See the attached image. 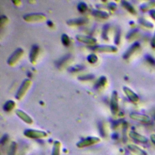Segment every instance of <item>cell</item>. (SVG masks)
Returning a JSON list of instances; mask_svg holds the SVG:
<instances>
[{
	"label": "cell",
	"instance_id": "1",
	"mask_svg": "<svg viewBox=\"0 0 155 155\" xmlns=\"http://www.w3.org/2000/svg\"><path fill=\"white\" fill-rule=\"evenodd\" d=\"M24 134L27 137L33 138V139L42 138L47 136V133H45L44 131L36 130H33V129L25 130L24 131Z\"/></svg>",
	"mask_w": 155,
	"mask_h": 155
},
{
	"label": "cell",
	"instance_id": "2",
	"mask_svg": "<svg viewBox=\"0 0 155 155\" xmlns=\"http://www.w3.org/2000/svg\"><path fill=\"white\" fill-rule=\"evenodd\" d=\"M30 84H31V81L28 79H25L22 82V83L21 84V86L19 87V88L15 95V97L16 99L19 100L23 97V96L25 94V92L28 90V87H30Z\"/></svg>",
	"mask_w": 155,
	"mask_h": 155
},
{
	"label": "cell",
	"instance_id": "3",
	"mask_svg": "<svg viewBox=\"0 0 155 155\" xmlns=\"http://www.w3.org/2000/svg\"><path fill=\"white\" fill-rule=\"evenodd\" d=\"M130 117L131 119L134 120L142 122L143 124H148L151 122V119L148 116L142 113L133 112L130 113Z\"/></svg>",
	"mask_w": 155,
	"mask_h": 155
},
{
	"label": "cell",
	"instance_id": "4",
	"mask_svg": "<svg viewBox=\"0 0 155 155\" xmlns=\"http://www.w3.org/2000/svg\"><path fill=\"white\" fill-rule=\"evenodd\" d=\"M100 141V139L96 137H89L84 139L77 143L76 145L79 148H83L95 144Z\"/></svg>",
	"mask_w": 155,
	"mask_h": 155
},
{
	"label": "cell",
	"instance_id": "5",
	"mask_svg": "<svg viewBox=\"0 0 155 155\" xmlns=\"http://www.w3.org/2000/svg\"><path fill=\"white\" fill-rule=\"evenodd\" d=\"M118 97L117 93L116 91H114L111 94V101H110V108L111 113L113 114H116L118 111Z\"/></svg>",
	"mask_w": 155,
	"mask_h": 155
},
{
	"label": "cell",
	"instance_id": "6",
	"mask_svg": "<svg viewBox=\"0 0 155 155\" xmlns=\"http://www.w3.org/2000/svg\"><path fill=\"white\" fill-rule=\"evenodd\" d=\"M23 52L24 51L21 48H17L8 58L7 60V64L8 65H12L15 64L19 59V58L22 56Z\"/></svg>",
	"mask_w": 155,
	"mask_h": 155
},
{
	"label": "cell",
	"instance_id": "7",
	"mask_svg": "<svg viewBox=\"0 0 155 155\" xmlns=\"http://www.w3.org/2000/svg\"><path fill=\"white\" fill-rule=\"evenodd\" d=\"M93 50L99 52H116L117 49L116 47L113 45H97L91 48Z\"/></svg>",
	"mask_w": 155,
	"mask_h": 155
},
{
	"label": "cell",
	"instance_id": "8",
	"mask_svg": "<svg viewBox=\"0 0 155 155\" xmlns=\"http://www.w3.org/2000/svg\"><path fill=\"white\" fill-rule=\"evenodd\" d=\"M23 18L27 21H38L44 19L45 16L42 13H30L24 15Z\"/></svg>",
	"mask_w": 155,
	"mask_h": 155
},
{
	"label": "cell",
	"instance_id": "9",
	"mask_svg": "<svg viewBox=\"0 0 155 155\" xmlns=\"http://www.w3.org/2000/svg\"><path fill=\"white\" fill-rule=\"evenodd\" d=\"M123 90H124L125 94L127 95V97L132 102H137L139 101L138 95L130 88H128L127 87H124Z\"/></svg>",
	"mask_w": 155,
	"mask_h": 155
},
{
	"label": "cell",
	"instance_id": "10",
	"mask_svg": "<svg viewBox=\"0 0 155 155\" xmlns=\"http://www.w3.org/2000/svg\"><path fill=\"white\" fill-rule=\"evenodd\" d=\"M129 136L132 139H133L137 142H139L140 143H145L148 142V139L145 136H144L136 131H130L129 133Z\"/></svg>",
	"mask_w": 155,
	"mask_h": 155
},
{
	"label": "cell",
	"instance_id": "11",
	"mask_svg": "<svg viewBox=\"0 0 155 155\" xmlns=\"http://www.w3.org/2000/svg\"><path fill=\"white\" fill-rule=\"evenodd\" d=\"M76 39L82 43L85 44H95L96 42V39H94V38L88 36H85V35H78L76 36Z\"/></svg>",
	"mask_w": 155,
	"mask_h": 155
},
{
	"label": "cell",
	"instance_id": "12",
	"mask_svg": "<svg viewBox=\"0 0 155 155\" xmlns=\"http://www.w3.org/2000/svg\"><path fill=\"white\" fill-rule=\"evenodd\" d=\"M140 45L138 42H135L134 44H133L127 50V51L124 53V55H123V58L125 59H127L128 58H129L131 54L134 53L139 47Z\"/></svg>",
	"mask_w": 155,
	"mask_h": 155
},
{
	"label": "cell",
	"instance_id": "13",
	"mask_svg": "<svg viewBox=\"0 0 155 155\" xmlns=\"http://www.w3.org/2000/svg\"><path fill=\"white\" fill-rule=\"evenodd\" d=\"M16 114L17 116L20 117L23 121L27 124H31L33 123L32 119L24 111L21 110H16Z\"/></svg>",
	"mask_w": 155,
	"mask_h": 155
},
{
	"label": "cell",
	"instance_id": "14",
	"mask_svg": "<svg viewBox=\"0 0 155 155\" xmlns=\"http://www.w3.org/2000/svg\"><path fill=\"white\" fill-rule=\"evenodd\" d=\"M88 19L85 18H79L76 19H70L67 21V23L70 25H80L87 23Z\"/></svg>",
	"mask_w": 155,
	"mask_h": 155
},
{
	"label": "cell",
	"instance_id": "15",
	"mask_svg": "<svg viewBox=\"0 0 155 155\" xmlns=\"http://www.w3.org/2000/svg\"><path fill=\"white\" fill-rule=\"evenodd\" d=\"M38 52H39V47L36 44L33 45L31 48L30 54H29V59L31 63L35 62L38 55Z\"/></svg>",
	"mask_w": 155,
	"mask_h": 155
},
{
	"label": "cell",
	"instance_id": "16",
	"mask_svg": "<svg viewBox=\"0 0 155 155\" xmlns=\"http://www.w3.org/2000/svg\"><path fill=\"white\" fill-rule=\"evenodd\" d=\"M128 148L131 152H133L134 154L136 155H148L145 151L142 150L140 148H139L137 145H135L133 144H130L128 145Z\"/></svg>",
	"mask_w": 155,
	"mask_h": 155
},
{
	"label": "cell",
	"instance_id": "17",
	"mask_svg": "<svg viewBox=\"0 0 155 155\" xmlns=\"http://www.w3.org/2000/svg\"><path fill=\"white\" fill-rule=\"evenodd\" d=\"M122 5L127 10H128L130 13H132V14H135L136 13L135 8L133 7V6L128 2L125 1H122L121 2Z\"/></svg>",
	"mask_w": 155,
	"mask_h": 155
},
{
	"label": "cell",
	"instance_id": "18",
	"mask_svg": "<svg viewBox=\"0 0 155 155\" xmlns=\"http://www.w3.org/2000/svg\"><path fill=\"white\" fill-rule=\"evenodd\" d=\"M91 13L93 14V16L100 18H103L105 19L108 17V14L104 11H101V10H94L92 11Z\"/></svg>",
	"mask_w": 155,
	"mask_h": 155
},
{
	"label": "cell",
	"instance_id": "19",
	"mask_svg": "<svg viewBox=\"0 0 155 155\" xmlns=\"http://www.w3.org/2000/svg\"><path fill=\"white\" fill-rule=\"evenodd\" d=\"M15 106V102L12 100H9V101H7L4 104L3 109L5 111H10L14 108Z\"/></svg>",
	"mask_w": 155,
	"mask_h": 155
},
{
	"label": "cell",
	"instance_id": "20",
	"mask_svg": "<svg viewBox=\"0 0 155 155\" xmlns=\"http://www.w3.org/2000/svg\"><path fill=\"white\" fill-rule=\"evenodd\" d=\"M60 148H61V142L58 140L55 141L53 144L51 155H60Z\"/></svg>",
	"mask_w": 155,
	"mask_h": 155
},
{
	"label": "cell",
	"instance_id": "21",
	"mask_svg": "<svg viewBox=\"0 0 155 155\" xmlns=\"http://www.w3.org/2000/svg\"><path fill=\"white\" fill-rule=\"evenodd\" d=\"M154 7H155V1H150L147 3L143 4L140 6V8L142 11H147L148 10H151Z\"/></svg>",
	"mask_w": 155,
	"mask_h": 155
},
{
	"label": "cell",
	"instance_id": "22",
	"mask_svg": "<svg viewBox=\"0 0 155 155\" xmlns=\"http://www.w3.org/2000/svg\"><path fill=\"white\" fill-rule=\"evenodd\" d=\"M70 57V54H65V56H64L63 57L61 58L60 59H59L56 62V65L58 67H61V65H62L64 64H65V62H67V60H68V59Z\"/></svg>",
	"mask_w": 155,
	"mask_h": 155
},
{
	"label": "cell",
	"instance_id": "23",
	"mask_svg": "<svg viewBox=\"0 0 155 155\" xmlns=\"http://www.w3.org/2000/svg\"><path fill=\"white\" fill-rule=\"evenodd\" d=\"M139 22L141 25H143L144 27H147V28H153V24L151 22H150V21L146 20V19H144V18H140V19H139Z\"/></svg>",
	"mask_w": 155,
	"mask_h": 155
},
{
	"label": "cell",
	"instance_id": "24",
	"mask_svg": "<svg viewBox=\"0 0 155 155\" xmlns=\"http://www.w3.org/2000/svg\"><path fill=\"white\" fill-rule=\"evenodd\" d=\"M106 82H107V78L105 76H101L98 79V81L96 82L95 87L96 88H99V87H103L105 85Z\"/></svg>",
	"mask_w": 155,
	"mask_h": 155
},
{
	"label": "cell",
	"instance_id": "25",
	"mask_svg": "<svg viewBox=\"0 0 155 155\" xmlns=\"http://www.w3.org/2000/svg\"><path fill=\"white\" fill-rule=\"evenodd\" d=\"M61 41L63 44V45H64L65 46H68L70 44V38L68 37V36L65 33L62 35L61 36Z\"/></svg>",
	"mask_w": 155,
	"mask_h": 155
},
{
	"label": "cell",
	"instance_id": "26",
	"mask_svg": "<svg viewBox=\"0 0 155 155\" xmlns=\"http://www.w3.org/2000/svg\"><path fill=\"white\" fill-rule=\"evenodd\" d=\"M77 8L80 12H84L87 9V5L84 2H80L78 5Z\"/></svg>",
	"mask_w": 155,
	"mask_h": 155
},
{
	"label": "cell",
	"instance_id": "27",
	"mask_svg": "<svg viewBox=\"0 0 155 155\" xmlns=\"http://www.w3.org/2000/svg\"><path fill=\"white\" fill-rule=\"evenodd\" d=\"M109 28V25L108 24H105L103 27L102 29V36L105 40H108V36H107V33Z\"/></svg>",
	"mask_w": 155,
	"mask_h": 155
},
{
	"label": "cell",
	"instance_id": "28",
	"mask_svg": "<svg viewBox=\"0 0 155 155\" xmlns=\"http://www.w3.org/2000/svg\"><path fill=\"white\" fill-rule=\"evenodd\" d=\"M16 149V143L15 142H13L10 147V148L8 152V155H15Z\"/></svg>",
	"mask_w": 155,
	"mask_h": 155
},
{
	"label": "cell",
	"instance_id": "29",
	"mask_svg": "<svg viewBox=\"0 0 155 155\" xmlns=\"http://www.w3.org/2000/svg\"><path fill=\"white\" fill-rule=\"evenodd\" d=\"M87 61L91 64H94L97 61V57L94 54H90L87 57Z\"/></svg>",
	"mask_w": 155,
	"mask_h": 155
},
{
	"label": "cell",
	"instance_id": "30",
	"mask_svg": "<svg viewBox=\"0 0 155 155\" xmlns=\"http://www.w3.org/2000/svg\"><path fill=\"white\" fill-rule=\"evenodd\" d=\"M120 38V31L119 29H117L116 31V35H115V38H114V42L116 44H119Z\"/></svg>",
	"mask_w": 155,
	"mask_h": 155
},
{
	"label": "cell",
	"instance_id": "31",
	"mask_svg": "<svg viewBox=\"0 0 155 155\" xmlns=\"http://www.w3.org/2000/svg\"><path fill=\"white\" fill-rule=\"evenodd\" d=\"M83 69V67L82 65H76L74 67H70V69L68 70L71 72H74V71H78L79 70H81Z\"/></svg>",
	"mask_w": 155,
	"mask_h": 155
},
{
	"label": "cell",
	"instance_id": "32",
	"mask_svg": "<svg viewBox=\"0 0 155 155\" xmlns=\"http://www.w3.org/2000/svg\"><path fill=\"white\" fill-rule=\"evenodd\" d=\"M94 78V75L93 74H87V75H84L82 76L81 77H79L78 79L80 80H89V79H91Z\"/></svg>",
	"mask_w": 155,
	"mask_h": 155
},
{
	"label": "cell",
	"instance_id": "33",
	"mask_svg": "<svg viewBox=\"0 0 155 155\" xmlns=\"http://www.w3.org/2000/svg\"><path fill=\"white\" fill-rule=\"evenodd\" d=\"M147 60L150 64H151L153 65H155V59L153 58H152L151 56H148V57L147 58Z\"/></svg>",
	"mask_w": 155,
	"mask_h": 155
},
{
	"label": "cell",
	"instance_id": "34",
	"mask_svg": "<svg viewBox=\"0 0 155 155\" xmlns=\"http://www.w3.org/2000/svg\"><path fill=\"white\" fill-rule=\"evenodd\" d=\"M7 21V18L4 16V15H2L1 16V19H0V21H1V25H3L4 24V22L5 23V22Z\"/></svg>",
	"mask_w": 155,
	"mask_h": 155
},
{
	"label": "cell",
	"instance_id": "35",
	"mask_svg": "<svg viewBox=\"0 0 155 155\" xmlns=\"http://www.w3.org/2000/svg\"><path fill=\"white\" fill-rule=\"evenodd\" d=\"M150 16L155 20V10L154 9H152L150 11Z\"/></svg>",
	"mask_w": 155,
	"mask_h": 155
},
{
	"label": "cell",
	"instance_id": "36",
	"mask_svg": "<svg viewBox=\"0 0 155 155\" xmlns=\"http://www.w3.org/2000/svg\"><path fill=\"white\" fill-rule=\"evenodd\" d=\"M151 45L152 47L155 48V32L154 33L153 37L152 38V39H151Z\"/></svg>",
	"mask_w": 155,
	"mask_h": 155
},
{
	"label": "cell",
	"instance_id": "37",
	"mask_svg": "<svg viewBox=\"0 0 155 155\" xmlns=\"http://www.w3.org/2000/svg\"><path fill=\"white\" fill-rule=\"evenodd\" d=\"M108 7H109V8H110V9H112V10H114L116 8V4H114V3H113V2H111V3H110L109 4H108Z\"/></svg>",
	"mask_w": 155,
	"mask_h": 155
},
{
	"label": "cell",
	"instance_id": "38",
	"mask_svg": "<svg viewBox=\"0 0 155 155\" xmlns=\"http://www.w3.org/2000/svg\"><path fill=\"white\" fill-rule=\"evenodd\" d=\"M150 139L151 142L155 145V134H153L150 136Z\"/></svg>",
	"mask_w": 155,
	"mask_h": 155
},
{
	"label": "cell",
	"instance_id": "39",
	"mask_svg": "<svg viewBox=\"0 0 155 155\" xmlns=\"http://www.w3.org/2000/svg\"><path fill=\"white\" fill-rule=\"evenodd\" d=\"M7 138H8V137H7V135H4L2 137V139H1V143H3V142L5 141H7Z\"/></svg>",
	"mask_w": 155,
	"mask_h": 155
},
{
	"label": "cell",
	"instance_id": "40",
	"mask_svg": "<svg viewBox=\"0 0 155 155\" xmlns=\"http://www.w3.org/2000/svg\"><path fill=\"white\" fill-rule=\"evenodd\" d=\"M47 24H48V25H52V24H53V23L50 21H47Z\"/></svg>",
	"mask_w": 155,
	"mask_h": 155
}]
</instances>
